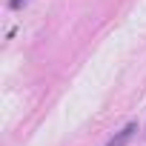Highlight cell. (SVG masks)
<instances>
[{
  "label": "cell",
  "mask_w": 146,
  "mask_h": 146,
  "mask_svg": "<svg viewBox=\"0 0 146 146\" xmlns=\"http://www.w3.org/2000/svg\"><path fill=\"white\" fill-rule=\"evenodd\" d=\"M135 132H137V126H135V123H129V126H126V129H120V132H117L106 146H126V143L132 140V135H135Z\"/></svg>",
  "instance_id": "cell-1"
},
{
  "label": "cell",
  "mask_w": 146,
  "mask_h": 146,
  "mask_svg": "<svg viewBox=\"0 0 146 146\" xmlns=\"http://www.w3.org/2000/svg\"><path fill=\"white\" fill-rule=\"evenodd\" d=\"M23 3H26V0H9V6H12V9H20Z\"/></svg>",
  "instance_id": "cell-2"
}]
</instances>
